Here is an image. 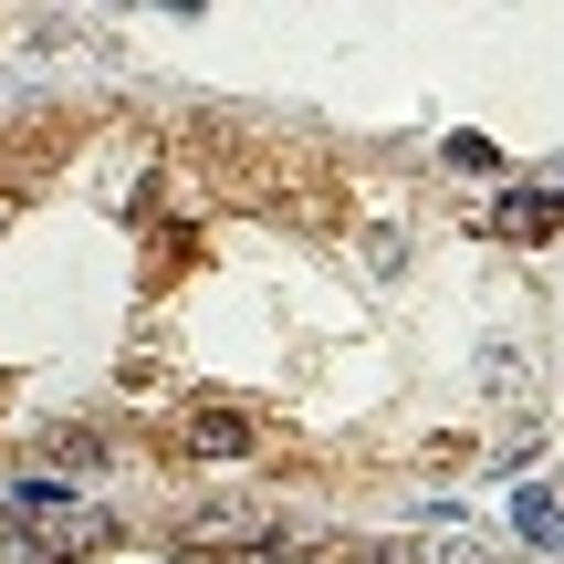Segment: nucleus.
<instances>
[{"label": "nucleus", "mask_w": 564, "mask_h": 564, "mask_svg": "<svg viewBox=\"0 0 564 564\" xmlns=\"http://www.w3.org/2000/svg\"><path fill=\"white\" fill-rule=\"evenodd\" d=\"M178 440H188V449H209V460H241V449H251V419H241V408H199Z\"/></svg>", "instance_id": "obj_1"}, {"label": "nucleus", "mask_w": 564, "mask_h": 564, "mask_svg": "<svg viewBox=\"0 0 564 564\" xmlns=\"http://www.w3.org/2000/svg\"><path fill=\"white\" fill-rule=\"evenodd\" d=\"M63 512V481H11V523L32 533V523H53Z\"/></svg>", "instance_id": "obj_2"}, {"label": "nucleus", "mask_w": 564, "mask_h": 564, "mask_svg": "<svg viewBox=\"0 0 564 564\" xmlns=\"http://www.w3.org/2000/svg\"><path fill=\"white\" fill-rule=\"evenodd\" d=\"M512 523H523L533 544H564V523H554V502H544V491H512Z\"/></svg>", "instance_id": "obj_3"}, {"label": "nucleus", "mask_w": 564, "mask_h": 564, "mask_svg": "<svg viewBox=\"0 0 564 564\" xmlns=\"http://www.w3.org/2000/svg\"><path fill=\"white\" fill-rule=\"evenodd\" d=\"M554 220H564V199H512L502 209V230H554Z\"/></svg>", "instance_id": "obj_4"}, {"label": "nucleus", "mask_w": 564, "mask_h": 564, "mask_svg": "<svg viewBox=\"0 0 564 564\" xmlns=\"http://www.w3.org/2000/svg\"><path fill=\"white\" fill-rule=\"evenodd\" d=\"M345 564H419L408 544H366V554H345Z\"/></svg>", "instance_id": "obj_5"}, {"label": "nucleus", "mask_w": 564, "mask_h": 564, "mask_svg": "<svg viewBox=\"0 0 564 564\" xmlns=\"http://www.w3.org/2000/svg\"><path fill=\"white\" fill-rule=\"evenodd\" d=\"M440 564H481V554H440Z\"/></svg>", "instance_id": "obj_6"}]
</instances>
